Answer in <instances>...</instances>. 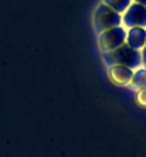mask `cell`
<instances>
[{"label": "cell", "instance_id": "6da1fadb", "mask_svg": "<svg viewBox=\"0 0 146 157\" xmlns=\"http://www.w3.org/2000/svg\"><path fill=\"white\" fill-rule=\"evenodd\" d=\"M101 54H102V62H104V64L106 67L112 66V64H121V66L129 67L132 70H136V69L143 66L142 52L132 49L126 43L119 46L118 49Z\"/></svg>", "mask_w": 146, "mask_h": 157}, {"label": "cell", "instance_id": "7a4b0ae2", "mask_svg": "<svg viewBox=\"0 0 146 157\" xmlns=\"http://www.w3.org/2000/svg\"><path fill=\"white\" fill-rule=\"evenodd\" d=\"M122 26V14L116 13L114 9L106 6L105 3H99L92 12V27L97 34L102 33L108 29Z\"/></svg>", "mask_w": 146, "mask_h": 157}, {"label": "cell", "instance_id": "3957f363", "mask_svg": "<svg viewBox=\"0 0 146 157\" xmlns=\"http://www.w3.org/2000/svg\"><path fill=\"white\" fill-rule=\"evenodd\" d=\"M125 40L126 29L123 26H116L98 34V49L101 53H108L111 50H115L119 46L125 44Z\"/></svg>", "mask_w": 146, "mask_h": 157}, {"label": "cell", "instance_id": "277c9868", "mask_svg": "<svg viewBox=\"0 0 146 157\" xmlns=\"http://www.w3.org/2000/svg\"><path fill=\"white\" fill-rule=\"evenodd\" d=\"M122 26L125 29L146 27V6L132 2V4L122 13Z\"/></svg>", "mask_w": 146, "mask_h": 157}, {"label": "cell", "instance_id": "5b68a950", "mask_svg": "<svg viewBox=\"0 0 146 157\" xmlns=\"http://www.w3.org/2000/svg\"><path fill=\"white\" fill-rule=\"evenodd\" d=\"M106 73L111 83L118 87H128L130 83V78L134 76V70L126 66L121 64H112L106 67Z\"/></svg>", "mask_w": 146, "mask_h": 157}, {"label": "cell", "instance_id": "8992f818", "mask_svg": "<svg viewBox=\"0 0 146 157\" xmlns=\"http://www.w3.org/2000/svg\"><path fill=\"white\" fill-rule=\"evenodd\" d=\"M125 43L135 50H142L146 44V27H130V29H126Z\"/></svg>", "mask_w": 146, "mask_h": 157}, {"label": "cell", "instance_id": "52a82bcc", "mask_svg": "<svg viewBox=\"0 0 146 157\" xmlns=\"http://www.w3.org/2000/svg\"><path fill=\"white\" fill-rule=\"evenodd\" d=\"M128 87L134 91L139 90V89H145L146 87V69H145V66L134 70V76L130 78V83Z\"/></svg>", "mask_w": 146, "mask_h": 157}, {"label": "cell", "instance_id": "ba28073f", "mask_svg": "<svg viewBox=\"0 0 146 157\" xmlns=\"http://www.w3.org/2000/svg\"><path fill=\"white\" fill-rule=\"evenodd\" d=\"M134 0H102V3H105L106 6H109L111 9H114L116 13L122 14L126 9L132 4Z\"/></svg>", "mask_w": 146, "mask_h": 157}, {"label": "cell", "instance_id": "9c48e42d", "mask_svg": "<svg viewBox=\"0 0 146 157\" xmlns=\"http://www.w3.org/2000/svg\"><path fill=\"white\" fill-rule=\"evenodd\" d=\"M135 101H136L139 107L146 109V87L135 91Z\"/></svg>", "mask_w": 146, "mask_h": 157}, {"label": "cell", "instance_id": "30bf717a", "mask_svg": "<svg viewBox=\"0 0 146 157\" xmlns=\"http://www.w3.org/2000/svg\"><path fill=\"white\" fill-rule=\"evenodd\" d=\"M141 52H142V57H143V63L146 62V44H145V47H143L142 50H141Z\"/></svg>", "mask_w": 146, "mask_h": 157}, {"label": "cell", "instance_id": "8fae6325", "mask_svg": "<svg viewBox=\"0 0 146 157\" xmlns=\"http://www.w3.org/2000/svg\"><path fill=\"white\" fill-rule=\"evenodd\" d=\"M135 3H139V4H143V6H146V0H134Z\"/></svg>", "mask_w": 146, "mask_h": 157}, {"label": "cell", "instance_id": "7c38bea8", "mask_svg": "<svg viewBox=\"0 0 146 157\" xmlns=\"http://www.w3.org/2000/svg\"><path fill=\"white\" fill-rule=\"evenodd\" d=\"M143 66H145V69H146V62H145V63H143Z\"/></svg>", "mask_w": 146, "mask_h": 157}]
</instances>
